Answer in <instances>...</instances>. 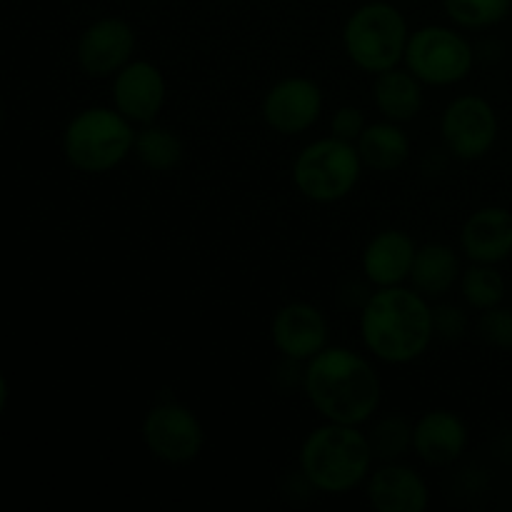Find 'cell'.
Instances as JSON below:
<instances>
[{
    "label": "cell",
    "mask_w": 512,
    "mask_h": 512,
    "mask_svg": "<svg viewBox=\"0 0 512 512\" xmlns=\"http://www.w3.org/2000/svg\"><path fill=\"white\" fill-rule=\"evenodd\" d=\"M133 155L143 168L153 170V173H173L183 163L185 145L173 128L160 125L155 120V123L140 125L138 135H135Z\"/></svg>",
    "instance_id": "obj_21"
},
{
    "label": "cell",
    "mask_w": 512,
    "mask_h": 512,
    "mask_svg": "<svg viewBox=\"0 0 512 512\" xmlns=\"http://www.w3.org/2000/svg\"><path fill=\"white\" fill-rule=\"evenodd\" d=\"M373 285L368 283V280H345L343 285H340V290H338V298H340V303L343 305H348V308H363L365 305V300L370 298V293H373Z\"/></svg>",
    "instance_id": "obj_28"
},
{
    "label": "cell",
    "mask_w": 512,
    "mask_h": 512,
    "mask_svg": "<svg viewBox=\"0 0 512 512\" xmlns=\"http://www.w3.org/2000/svg\"><path fill=\"white\" fill-rule=\"evenodd\" d=\"M135 48H138V35L133 25L115 15H105L93 20L80 33L75 60L88 78L103 80L123 70L133 60Z\"/></svg>",
    "instance_id": "obj_11"
},
{
    "label": "cell",
    "mask_w": 512,
    "mask_h": 512,
    "mask_svg": "<svg viewBox=\"0 0 512 512\" xmlns=\"http://www.w3.org/2000/svg\"><path fill=\"white\" fill-rule=\"evenodd\" d=\"M110 100L120 115L130 120L135 128L158 120L168 100V83L163 70L150 60H130L123 70L113 75Z\"/></svg>",
    "instance_id": "obj_13"
},
{
    "label": "cell",
    "mask_w": 512,
    "mask_h": 512,
    "mask_svg": "<svg viewBox=\"0 0 512 512\" xmlns=\"http://www.w3.org/2000/svg\"><path fill=\"white\" fill-rule=\"evenodd\" d=\"M460 253L470 263L500 265L512 258V210L485 205L473 210L460 228Z\"/></svg>",
    "instance_id": "obj_17"
},
{
    "label": "cell",
    "mask_w": 512,
    "mask_h": 512,
    "mask_svg": "<svg viewBox=\"0 0 512 512\" xmlns=\"http://www.w3.org/2000/svg\"><path fill=\"white\" fill-rule=\"evenodd\" d=\"M468 443V425L453 410L433 408L413 420V453L430 468L458 463L468 450Z\"/></svg>",
    "instance_id": "obj_15"
},
{
    "label": "cell",
    "mask_w": 512,
    "mask_h": 512,
    "mask_svg": "<svg viewBox=\"0 0 512 512\" xmlns=\"http://www.w3.org/2000/svg\"><path fill=\"white\" fill-rule=\"evenodd\" d=\"M365 435H368L375 463H395L413 453V420L405 415L390 413L383 418H373Z\"/></svg>",
    "instance_id": "obj_22"
},
{
    "label": "cell",
    "mask_w": 512,
    "mask_h": 512,
    "mask_svg": "<svg viewBox=\"0 0 512 512\" xmlns=\"http://www.w3.org/2000/svg\"><path fill=\"white\" fill-rule=\"evenodd\" d=\"M363 160L355 143L340 140L335 135L313 140L305 145L293 160L295 190L305 200L318 205H333L348 198L363 178Z\"/></svg>",
    "instance_id": "obj_6"
},
{
    "label": "cell",
    "mask_w": 512,
    "mask_h": 512,
    "mask_svg": "<svg viewBox=\"0 0 512 512\" xmlns=\"http://www.w3.org/2000/svg\"><path fill=\"white\" fill-rule=\"evenodd\" d=\"M375 468L368 435L358 425L328 423L310 430L298 450L300 478L323 495H348L365 485Z\"/></svg>",
    "instance_id": "obj_3"
},
{
    "label": "cell",
    "mask_w": 512,
    "mask_h": 512,
    "mask_svg": "<svg viewBox=\"0 0 512 512\" xmlns=\"http://www.w3.org/2000/svg\"><path fill=\"white\" fill-rule=\"evenodd\" d=\"M450 23L460 30H488L512 13V0H443Z\"/></svg>",
    "instance_id": "obj_24"
},
{
    "label": "cell",
    "mask_w": 512,
    "mask_h": 512,
    "mask_svg": "<svg viewBox=\"0 0 512 512\" xmlns=\"http://www.w3.org/2000/svg\"><path fill=\"white\" fill-rule=\"evenodd\" d=\"M358 330L370 358L385 365H410L435 340L433 305L410 285L375 288L358 310Z\"/></svg>",
    "instance_id": "obj_2"
},
{
    "label": "cell",
    "mask_w": 512,
    "mask_h": 512,
    "mask_svg": "<svg viewBox=\"0 0 512 512\" xmlns=\"http://www.w3.org/2000/svg\"><path fill=\"white\" fill-rule=\"evenodd\" d=\"M5 403H8V380L0 373V413L5 410Z\"/></svg>",
    "instance_id": "obj_29"
},
{
    "label": "cell",
    "mask_w": 512,
    "mask_h": 512,
    "mask_svg": "<svg viewBox=\"0 0 512 512\" xmlns=\"http://www.w3.org/2000/svg\"><path fill=\"white\" fill-rule=\"evenodd\" d=\"M460 275H463V260L453 245L425 243L418 245L408 283L428 300H440L460 283Z\"/></svg>",
    "instance_id": "obj_19"
},
{
    "label": "cell",
    "mask_w": 512,
    "mask_h": 512,
    "mask_svg": "<svg viewBox=\"0 0 512 512\" xmlns=\"http://www.w3.org/2000/svg\"><path fill=\"white\" fill-rule=\"evenodd\" d=\"M415 253H418V243L410 233L400 228L378 230L365 243L363 255H360V275L373 288L405 285L410 280Z\"/></svg>",
    "instance_id": "obj_16"
},
{
    "label": "cell",
    "mask_w": 512,
    "mask_h": 512,
    "mask_svg": "<svg viewBox=\"0 0 512 512\" xmlns=\"http://www.w3.org/2000/svg\"><path fill=\"white\" fill-rule=\"evenodd\" d=\"M498 133V113L483 95H458L445 105L440 115V140L445 153L463 163L483 160L498 143Z\"/></svg>",
    "instance_id": "obj_9"
},
{
    "label": "cell",
    "mask_w": 512,
    "mask_h": 512,
    "mask_svg": "<svg viewBox=\"0 0 512 512\" xmlns=\"http://www.w3.org/2000/svg\"><path fill=\"white\" fill-rule=\"evenodd\" d=\"M270 343L280 358L308 363L330 345L328 315L308 300L280 305L270 320Z\"/></svg>",
    "instance_id": "obj_12"
},
{
    "label": "cell",
    "mask_w": 512,
    "mask_h": 512,
    "mask_svg": "<svg viewBox=\"0 0 512 512\" xmlns=\"http://www.w3.org/2000/svg\"><path fill=\"white\" fill-rule=\"evenodd\" d=\"M303 393L328 423L368 425L383 403V380L373 360L345 345H328L305 363Z\"/></svg>",
    "instance_id": "obj_1"
},
{
    "label": "cell",
    "mask_w": 512,
    "mask_h": 512,
    "mask_svg": "<svg viewBox=\"0 0 512 512\" xmlns=\"http://www.w3.org/2000/svg\"><path fill=\"white\" fill-rule=\"evenodd\" d=\"M0 120H3V108H0Z\"/></svg>",
    "instance_id": "obj_31"
},
{
    "label": "cell",
    "mask_w": 512,
    "mask_h": 512,
    "mask_svg": "<svg viewBox=\"0 0 512 512\" xmlns=\"http://www.w3.org/2000/svg\"><path fill=\"white\" fill-rule=\"evenodd\" d=\"M478 333L495 350H512V305H495L480 313Z\"/></svg>",
    "instance_id": "obj_25"
},
{
    "label": "cell",
    "mask_w": 512,
    "mask_h": 512,
    "mask_svg": "<svg viewBox=\"0 0 512 512\" xmlns=\"http://www.w3.org/2000/svg\"><path fill=\"white\" fill-rule=\"evenodd\" d=\"M405 3H415V0H405Z\"/></svg>",
    "instance_id": "obj_32"
},
{
    "label": "cell",
    "mask_w": 512,
    "mask_h": 512,
    "mask_svg": "<svg viewBox=\"0 0 512 512\" xmlns=\"http://www.w3.org/2000/svg\"><path fill=\"white\" fill-rule=\"evenodd\" d=\"M365 125H368V120H365V113L358 105H340L330 115V135H335L340 140H348V143H355L360 138Z\"/></svg>",
    "instance_id": "obj_27"
},
{
    "label": "cell",
    "mask_w": 512,
    "mask_h": 512,
    "mask_svg": "<svg viewBox=\"0 0 512 512\" xmlns=\"http://www.w3.org/2000/svg\"><path fill=\"white\" fill-rule=\"evenodd\" d=\"M510 160H512V145H510Z\"/></svg>",
    "instance_id": "obj_33"
},
{
    "label": "cell",
    "mask_w": 512,
    "mask_h": 512,
    "mask_svg": "<svg viewBox=\"0 0 512 512\" xmlns=\"http://www.w3.org/2000/svg\"><path fill=\"white\" fill-rule=\"evenodd\" d=\"M135 125L110 105H93L70 118L63 130V155L78 173H110L133 155Z\"/></svg>",
    "instance_id": "obj_4"
},
{
    "label": "cell",
    "mask_w": 512,
    "mask_h": 512,
    "mask_svg": "<svg viewBox=\"0 0 512 512\" xmlns=\"http://www.w3.org/2000/svg\"><path fill=\"white\" fill-rule=\"evenodd\" d=\"M410 28L405 15L385 0H370L355 8L343 25V50L363 73L378 75L403 65Z\"/></svg>",
    "instance_id": "obj_5"
},
{
    "label": "cell",
    "mask_w": 512,
    "mask_h": 512,
    "mask_svg": "<svg viewBox=\"0 0 512 512\" xmlns=\"http://www.w3.org/2000/svg\"><path fill=\"white\" fill-rule=\"evenodd\" d=\"M373 78V105L385 120L405 125L423 113L425 85L405 65H395Z\"/></svg>",
    "instance_id": "obj_18"
},
{
    "label": "cell",
    "mask_w": 512,
    "mask_h": 512,
    "mask_svg": "<svg viewBox=\"0 0 512 512\" xmlns=\"http://www.w3.org/2000/svg\"><path fill=\"white\" fill-rule=\"evenodd\" d=\"M140 438L150 458L170 468L190 465L205 448V428L198 413L178 400L150 405L140 425Z\"/></svg>",
    "instance_id": "obj_8"
},
{
    "label": "cell",
    "mask_w": 512,
    "mask_h": 512,
    "mask_svg": "<svg viewBox=\"0 0 512 512\" xmlns=\"http://www.w3.org/2000/svg\"><path fill=\"white\" fill-rule=\"evenodd\" d=\"M323 88L305 75H288L263 95V120L273 133L295 138L313 128L323 115Z\"/></svg>",
    "instance_id": "obj_10"
},
{
    "label": "cell",
    "mask_w": 512,
    "mask_h": 512,
    "mask_svg": "<svg viewBox=\"0 0 512 512\" xmlns=\"http://www.w3.org/2000/svg\"><path fill=\"white\" fill-rule=\"evenodd\" d=\"M433 328L435 338L445 340V343H458L468 335L470 318L465 308L455 303H438L433 305Z\"/></svg>",
    "instance_id": "obj_26"
},
{
    "label": "cell",
    "mask_w": 512,
    "mask_h": 512,
    "mask_svg": "<svg viewBox=\"0 0 512 512\" xmlns=\"http://www.w3.org/2000/svg\"><path fill=\"white\" fill-rule=\"evenodd\" d=\"M508 298H510V305H512V280H510V285H508Z\"/></svg>",
    "instance_id": "obj_30"
},
{
    "label": "cell",
    "mask_w": 512,
    "mask_h": 512,
    "mask_svg": "<svg viewBox=\"0 0 512 512\" xmlns=\"http://www.w3.org/2000/svg\"><path fill=\"white\" fill-rule=\"evenodd\" d=\"M508 280L500 273L498 265L485 263H470L460 275V295H463L465 305L478 313L483 310L503 305L508 300Z\"/></svg>",
    "instance_id": "obj_23"
},
{
    "label": "cell",
    "mask_w": 512,
    "mask_h": 512,
    "mask_svg": "<svg viewBox=\"0 0 512 512\" xmlns=\"http://www.w3.org/2000/svg\"><path fill=\"white\" fill-rule=\"evenodd\" d=\"M475 60V45L460 28L430 23L410 30L403 65L425 88H450L470 78Z\"/></svg>",
    "instance_id": "obj_7"
},
{
    "label": "cell",
    "mask_w": 512,
    "mask_h": 512,
    "mask_svg": "<svg viewBox=\"0 0 512 512\" xmlns=\"http://www.w3.org/2000/svg\"><path fill=\"white\" fill-rule=\"evenodd\" d=\"M365 500L375 512H425L430 488L418 470L400 460L378 463L365 480Z\"/></svg>",
    "instance_id": "obj_14"
},
{
    "label": "cell",
    "mask_w": 512,
    "mask_h": 512,
    "mask_svg": "<svg viewBox=\"0 0 512 512\" xmlns=\"http://www.w3.org/2000/svg\"><path fill=\"white\" fill-rule=\"evenodd\" d=\"M360 160H363L365 170L373 173H395L408 163L413 145H410L408 133L403 125L393 123V120H378V123H368L360 138L355 140Z\"/></svg>",
    "instance_id": "obj_20"
}]
</instances>
